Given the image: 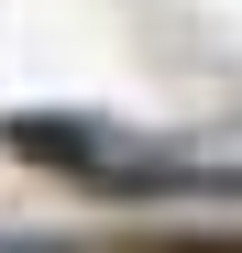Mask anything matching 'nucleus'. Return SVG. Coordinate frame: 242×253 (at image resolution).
Returning a JSON list of instances; mask_svg holds the SVG:
<instances>
[{
	"label": "nucleus",
	"instance_id": "nucleus-1",
	"mask_svg": "<svg viewBox=\"0 0 242 253\" xmlns=\"http://www.w3.org/2000/svg\"><path fill=\"white\" fill-rule=\"evenodd\" d=\"M0 143L33 154V165H55V176H88V187H187V165H165V154H121L99 121H55V110H11V121H0Z\"/></svg>",
	"mask_w": 242,
	"mask_h": 253
}]
</instances>
